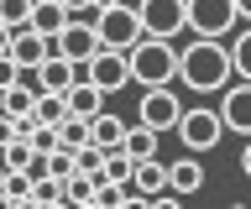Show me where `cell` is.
Segmentation results:
<instances>
[{
    "mask_svg": "<svg viewBox=\"0 0 251 209\" xmlns=\"http://www.w3.org/2000/svg\"><path fill=\"white\" fill-rule=\"evenodd\" d=\"M230 79L235 73L225 37H199V42L178 47V84H188V94H220Z\"/></svg>",
    "mask_w": 251,
    "mask_h": 209,
    "instance_id": "6da1fadb",
    "label": "cell"
},
{
    "mask_svg": "<svg viewBox=\"0 0 251 209\" xmlns=\"http://www.w3.org/2000/svg\"><path fill=\"white\" fill-rule=\"evenodd\" d=\"M126 63H131V84L152 89V84H178V42L173 37H147L141 32L131 47H126Z\"/></svg>",
    "mask_w": 251,
    "mask_h": 209,
    "instance_id": "7a4b0ae2",
    "label": "cell"
},
{
    "mask_svg": "<svg viewBox=\"0 0 251 209\" xmlns=\"http://www.w3.org/2000/svg\"><path fill=\"white\" fill-rule=\"evenodd\" d=\"M94 32H100V47H131L141 37V16H136V0H105V5H94L89 11Z\"/></svg>",
    "mask_w": 251,
    "mask_h": 209,
    "instance_id": "3957f363",
    "label": "cell"
},
{
    "mask_svg": "<svg viewBox=\"0 0 251 209\" xmlns=\"http://www.w3.org/2000/svg\"><path fill=\"white\" fill-rule=\"evenodd\" d=\"M173 136L183 141V152H199V157H204V152H215V146L225 141V120H220L215 105H183Z\"/></svg>",
    "mask_w": 251,
    "mask_h": 209,
    "instance_id": "277c9868",
    "label": "cell"
},
{
    "mask_svg": "<svg viewBox=\"0 0 251 209\" xmlns=\"http://www.w3.org/2000/svg\"><path fill=\"white\" fill-rule=\"evenodd\" d=\"M136 16L147 37H178L188 32V0H136Z\"/></svg>",
    "mask_w": 251,
    "mask_h": 209,
    "instance_id": "5b68a950",
    "label": "cell"
},
{
    "mask_svg": "<svg viewBox=\"0 0 251 209\" xmlns=\"http://www.w3.org/2000/svg\"><path fill=\"white\" fill-rule=\"evenodd\" d=\"M178 115H183V94L173 89V84H152V89H141L136 99V120L152 131H173L178 126Z\"/></svg>",
    "mask_w": 251,
    "mask_h": 209,
    "instance_id": "8992f818",
    "label": "cell"
},
{
    "mask_svg": "<svg viewBox=\"0 0 251 209\" xmlns=\"http://www.w3.org/2000/svg\"><path fill=\"white\" fill-rule=\"evenodd\" d=\"M241 26L235 0H188V32L194 37H230Z\"/></svg>",
    "mask_w": 251,
    "mask_h": 209,
    "instance_id": "52a82bcc",
    "label": "cell"
},
{
    "mask_svg": "<svg viewBox=\"0 0 251 209\" xmlns=\"http://www.w3.org/2000/svg\"><path fill=\"white\" fill-rule=\"evenodd\" d=\"M78 79L100 84L105 94H121L126 84H131V63H126V52H121V47H100L89 63H78Z\"/></svg>",
    "mask_w": 251,
    "mask_h": 209,
    "instance_id": "ba28073f",
    "label": "cell"
},
{
    "mask_svg": "<svg viewBox=\"0 0 251 209\" xmlns=\"http://www.w3.org/2000/svg\"><path fill=\"white\" fill-rule=\"evenodd\" d=\"M52 52H63L68 63H89L94 52H100V32H94L89 16H68L63 21V32L52 37Z\"/></svg>",
    "mask_w": 251,
    "mask_h": 209,
    "instance_id": "9c48e42d",
    "label": "cell"
},
{
    "mask_svg": "<svg viewBox=\"0 0 251 209\" xmlns=\"http://www.w3.org/2000/svg\"><path fill=\"white\" fill-rule=\"evenodd\" d=\"M220 120H225V131L230 136H251V79H235L220 89Z\"/></svg>",
    "mask_w": 251,
    "mask_h": 209,
    "instance_id": "30bf717a",
    "label": "cell"
},
{
    "mask_svg": "<svg viewBox=\"0 0 251 209\" xmlns=\"http://www.w3.org/2000/svg\"><path fill=\"white\" fill-rule=\"evenodd\" d=\"M136 199H168V162L162 157H136L131 162V204Z\"/></svg>",
    "mask_w": 251,
    "mask_h": 209,
    "instance_id": "8fae6325",
    "label": "cell"
},
{
    "mask_svg": "<svg viewBox=\"0 0 251 209\" xmlns=\"http://www.w3.org/2000/svg\"><path fill=\"white\" fill-rule=\"evenodd\" d=\"M5 52L16 58V68H21V73H31V68H37L47 52H52V37L31 32V26H16V32H11V47H5Z\"/></svg>",
    "mask_w": 251,
    "mask_h": 209,
    "instance_id": "7c38bea8",
    "label": "cell"
},
{
    "mask_svg": "<svg viewBox=\"0 0 251 209\" xmlns=\"http://www.w3.org/2000/svg\"><path fill=\"white\" fill-rule=\"evenodd\" d=\"M199 188H204L199 152H183L178 162H168V193H173V199H188V193H199Z\"/></svg>",
    "mask_w": 251,
    "mask_h": 209,
    "instance_id": "4fadbf2b",
    "label": "cell"
},
{
    "mask_svg": "<svg viewBox=\"0 0 251 209\" xmlns=\"http://www.w3.org/2000/svg\"><path fill=\"white\" fill-rule=\"evenodd\" d=\"M31 79H37V94H42V89H58V94H68V84L78 79V63H68L63 52H47L42 63L31 68Z\"/></svg>",
    "mask_w": 251,
    "mask_h": 209,
    "instance_id": "5bb4252c",
    "label": "cell"
},
{
    "mask_svg": "<svg viewBox=\"0 0 251 209\" xmlns=\"http://www.w3.org/2000/svg\"><path fill=\"white\" fill-rule=\"evenodd\" d=\"M63 99H68V115H84V120H94V115L105 110V89L89 84V79H74Z\"/></svg>",
    "mask_w": 251,
    "mask_h": 209,
    "instance_id": "9a60e30c",
    "label": "cell"
},
{
    "mask_svg": "<svg viewBox=\"0 0 251 209\" xmlns=\"http://www.w3.org/2000/svg\"><path fill=\"white\" fill-rule=\"evenodd\" d=\"M63 21H68V11H63V0H31V32H42V37H58L63 32Z\"/></svg>",
    "mask_w": 251,
    "mask_h": 209,
    "instance_id": "2e32d148",
    "label": "cell"
},
{
    "mask_svg": "<svg viewBox=\"0 0 251 209\" xmlns=\"http://www.w3.org/2000/svg\"><path fill=\"white\" fill-rule=\"evenodd\" d=\"M126 157H131V162H136V157H157V146H162V131H152V126H141V120H136V126H126Z\"/></svg>",
    "mask_w": 251,
    "mask_h": 209,
    "instance_id": "e0dca14e",
    "label": "cell"
},
{
    "mask_svg": "<svg viewBox=\"0 0 251 209\" xmlns=\"http://www.w3.org/2000/svg\"><path fill=\"white\" fill-rule=\"evenodd\" d=\"M89 141L105 146V152H110V146H121V141H126V120H121V115H110V110H100V115L89 120Z\"/></svg>",
    "mask_w": 251,
    "mask_h": 209,
    "instance_id": "ac0fdd59",
    "label": "cell"
},
{
    "mask_svg": "<svg viewBox=\"0 0 251 209\" xmlns=\"http://www.w3.org/2000/svg\"><path fill=\"white\" fill-rule=\"evenodd\" d=\"M230 73L251 79V21H241V32H230Z\"/></svg>",
    "mask_w": 251,
    "mask_h": 209,
    "instance_id": "d6986e66",
    "label": "cell"
},
{
    "mask_svg": "<svg viewBox=\"0 0 251 209\" xmlns=\"http://www.w3.org/2000/svg\"><path fill=\"white\" fill-rule=\"evenodd\" d=\"M0 204H31V178L21 167H5L0 178Z\"/></svg>",
    "mask_w": 251,
    "mask_h": 209,
    "instance_id": "ffe728a7",
    "label": "cell"
},
{
    "mask_svg": "<svg viewBox=\"0 0 251 209\" xmlns=\"http://www.w3.org/2000/svg\"><path fill=\"white\" fill-rule=\"evenodd\" d=\"M63 204H94V173L74 167V173L63 178Z\"/></svg>",
    "mask_w": 251,
    "mask_h": 209,
    "instance_id": "44dd1931",
    "label": "cell"
},
{
    "mask_svg": "<svg viewBox=\"0 0 251 209\" xmlns=\"http://www.w3.org/2000/svg\"><path fill=\"white\" fill-rule=\"evenodd\" d=\"M31 115H37L42 126H58L63 115H68V99H63L58 89H42V94H37V105H31Z\"/></svg>",
    "mask_w": 251,
    "mask_h": 209,
    "instance_id": "7402d4cb",
    "label": "cell"
},
{
    "mask_svg": "<svg viewBox=\"0 0 251 209\" xmlns=\"http://www.w3.org/2000/svg\"><path fill=\"white\" fill-rule=\"evenodd\" d=\"M84 141H89V120H84V115H63L58 120V146H74L78 152Z\"/></svg>",
    "mask_w": 251,
    "mask_h": 209,
    "instance_id": "603a6c76",
    "label": "cell"
},
{
    "mask_svg": "<svg viewBox=\"0 0 251 209\" xmlns=\"http://www.w3.org/2000/svg\"><path fill=\"white\" fill-rule=\"evenodd\" d=\"M31 204H63V178L58 173L31 178Z\"/></svg>",
    "mask_w": 251,
    "mask_h": 209,
    "instance_id": "cb8c5ba5",
    "label": "cell"
},
{
    "mask_svg": "<svg viewBox=\"0 0 251 209\" xmlns=\"http://www.w3.org/2000/svg\"><path fill=\"white\" fill-rule=\"evenodd\" d=\"M0 21H5V26H26L31 21V0H0Z\"/></svg>",
    "mask_w": 251,
    "mask_h": 209,
    "instance_id": "d4e9b609",
    "label": "cell"
},
{
    "mask_svg": "<svg viewBox=\"0 0 251 209\" xmlns=\"http://www.w3.org/2000/svg\"><path fill=\"white\" fill-rule=\"evenodd\" d=\"M16 79H21L16 58H11V52H0V89H5V84H16Z\"/></svg>",
    "mask_w": 251,
    "mask_h": 209,
    "instance_id": "484cf974",
    "label": "cell"
},
{
    "mask_svg": "<svg viewBox=\"0 0 251 209\" xmlns=\"http://www.w3.org/2000/svg\"><path fill=\"white\" fill-rule=\"evenodd\" d=\"M94 5H100V0H63V11H68V16H89Z\"/></svg>",
    "mask_w": 251,
    "mask_h": 209,
    "instance_id": "4316f807",
    "label": "cell"
},
{
    "mask_svg": "<svg viewBox=\"0 0 251 209\" xmlns=\"http://www.w3.org/2000/svg\"><path fill=\"white\" fill-rule=\"evenodd\" d=\"M241 173L251 178V136H246V152H241Z\"/></svg>",
    "mask_w": 251,
    "mask_h": 209,
    "instance_id": "83f0119b",
    "label": "cell"
},
{
    "mask_svg": "<svg viewBox=\"0 0 251 209\" xmlns=\"http://www.w3.org/2000/svg\"><path fill=\"white\" fill-rule=\"evenodd\" d=\"M235 16H241V21H251V0H235Z\"/></svg>",
    "mask_w": 251,
    "mask_h": 209,
    "instance_id": "f1b7e54d",
    "label": "cell"
},
{
    "mask_svg": "<svg viewBox=\"0 0 251 209\" xmlns=\"http://www.w3.org/2000/svg\"><path fill=\"white\" fill-rule=\"evenodd\" d=\"M11 47V26H5V21H0V52Z\"/></svg>",
    "mask_w": 251,
    "mask_h": 209,
    "instance_id": "f546056e",
    "label": "cell"
},
{
    "mask_svg": "<svg viewBox=\"0 0 251 209\" xmlns=\"http://www.w3.org/2000/svg\"><path fill=\"white\" fill-rule=\"evenodd\" d=\"M0 178H5V167H0Z\"/></svg>",
    "mask_w": 251,
    "mask_h": 209,
    "instance_id": "4dcf8cb0",
    "label": "cell"
}]
</instances>
